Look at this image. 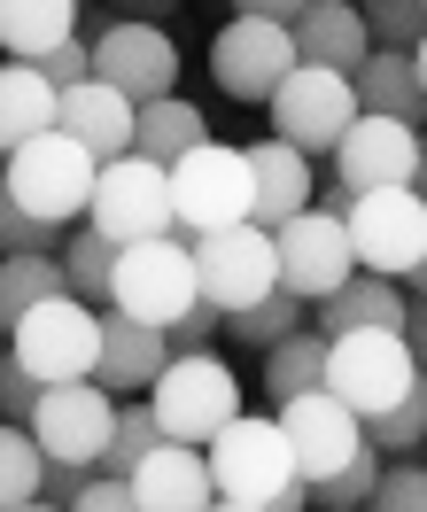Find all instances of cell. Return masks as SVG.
Segmentation results:
<instances>
[{"label": "cell", "mask_w": 427, "mask_h": 512, "mask_svg": "<svg viewBox=\"0 0 427 512\" xmlns=\"http://www.w3.org/2000/svg\"><path fill=\"white\" fill-rule=\"evenodd\" d=\"M327 357H334V334L319 319L303 326V334H288L280 350H264V373H257L264 404L280 412V404H296V396H311V388H327Z\"/></svg>", "instance_id": "26"}, {"label": "cell", "mask_w": 427, "mask_h": 512, "mask_svg": "<svg viewBox=\"0 0 427 512\" xmlns=\"http://www.w3.org/2000/svg\"><path fill=\"white\" fill-rule=\"evenodd\" d=\"M249 179H257V225H272V233L288 218H303V210H319V202H311V194H319V171H311V156L288 148L280 132L249 148Z\"/></svg>", "instance_id": "21"}, {"label": "cell", "mask_w": 427, "mask_h": 512, "mask_svg": "<svg viewBox=\"0 0 427 512\" xmlns=\"http://www.w3.org/2000/svg\"><path fill=\"white\" fill-rule=\"evenodd\" d=\"M101 187V156L78 148L70 132H39L32 148H8V202L16 210H39L55 225H86Z\"/></svg>", "instance_id": "2"}, {"label": "cell", "mask_w": 427, "mask_h": 512, "mask_svg": "<svg viewBox=\"0 0 427 512\" xmlns=\"http://www.w3.org/2000/svg\"><path fill=\"white\" fill-rule=\"evenodd\" d=\"M117 412H125V396L101 381H70V388H47L32 412V435L47 443L55 466H101L109 443H117Z\"/></svg>", "instance_id": "13"}, {"label": "cell", "mask_w": 427, "mask_h": 512, "mask_svg": "<svg viewBox=\"0 0 427 512\" xmlns=\"http://www.w3.org/2000/svg\"><path fill=\"white\" fill-rule=\"evenodd\" d=\"M210 474H218V497L233 505H272L288 481H296V443H288V427L280 412H241L210 443Z\"/></svg>", "instance_id": "10"}, {"label": "cell", "mask_w": 427, "mask_h": 512, "mask_svg": "<svg viewBox=\"0 0 427 512\" xmlns=\"http://www.w3.org/2000/svg\"><path fill=\"white\" fill-rule=\"evenodd\" d=\"M334 179H350L358 194H373V187H420V179H427L420 125H404V117H373V109H365L358 125H350V140L334 148Z\"/></svg>", "instance_id": "16"}, {"label": "cell", "mask_w": 427, "mask_h": 512, "mask_svg": "<svg viewBox=\"0 0 427 512\" xmlns=\"http://www.w3.org/2000/svg\"><path fill=\"white\" fill-rule=\"evenodd\" d=\"M63 272H70V295H86L94 311H109V295H117V241L101 225H70Z\"/></svg>", "instance_id": "29"}, {"label": "cell", "mask_w": 427, "mask_h": 512, "mask_svg": "<svg viewBox=\"0 0 427 512\" xmlns=\"http://www.w3.org/2000/svg\"><path fill=\"white\" fill-rule=\"evenodd\" d=\"M412 63H420V86H427V39H420V47H412Z\"/></svg>", "instance_id": "50"}, {"label": "cell", "mask_w": 427, "mask_h": 512, "mask_svg": "<svg viewBox=\"0 0 427 512\" xmlns=\"http://www.w3.org/2000/svg\"><path fill=\"white\" fill-rule=\"evenodd\" d=\"M280 427H288V443H296V474L303 481H334L365 450V419L350 412L334 388H311L296 404H280Z\"/></svg>", "instance_id": "17"}, {"label": "cell", "mask_w": 427, "mask_h": 512, "mask_svg": "<svg viewBox=\"0 0 427 512\" xmlns=\"http://www.w3.org/2000/svg\"><path fill=\"white\" fill-rule=\"evenodd\" d=\"M195 264H202V295L218 311H249L264 295H280V241L272 225H226V233H202L195 241Z\"/></svg>", "instance_id": "12"}, {"label": "cell", "mask_w": 427, "mask_h": 512, "mask_svg": "<svg viewBox=\"0 0 427 512\" xmlns=\"http://www.w3.org/2000/svg\"><path fill=\"white\" fill-rule=\"evenodd\" d=\"M381 474H389V466H381V443L365 435L358 458H350L334 481H319V505H327V512H358V505L373 512V497H381Z\"/></svg>", "instance_id": "34"}, {"label": "cell", "mask_w": 427, "mask_h": 512, "mask_svg": "<svg viewBox=\"0 0 427 512\" xmlns=\"http://www.w3.org/2000/svg\"><path fill=\"white\" fill-rule=\"evenodd\" d=\"M311 0H233V16H264V24H296Z\"/></svg>", "instance_id": "45"}, {"label": "cell", "mask_w": 427, "mask_h": 512, "mask_svg": "<svg viewBox=\"0 0 427 512\" xmlns=\"http://www.w3.org/2000/svg\"><path fill=\"white\" fill-rule=\"evenodd\" d=\"M171 326H148V319H125V311H109V334H101V388H117V396H148V388L171 373Z\"/></svg>", "instance_id": "19"}, {"label": "cell", "mask_w": 427, "mask_h": 512, "mask_svg": "<svg viewBox=\"0 0 427 512\" xmlns=\"http://www.w3.org/2000/svg\"><path fill=\"white\" fill-rule=\"evenodd\" d=\"M420 187H427V179H420Z\"/></svg>", "instance_id": "51"}, {"label": "cell", "mask_w": 427, "mask_h": 512, "mask_svg": "<svg viewBox=\"0 0 427 512\" xmlns=\"http://www.w3.org/2000/svg\"><path fill=\"white\" fill-rule=\"evenodd\" d=\"M39 70H47L63 94H70V86H86V78H94V39H70V47H55V55H47Z\"/></svg>", "instance_id": "41"}, {"label": "cell", "mask_w": 427, "mask_h": 512, "mask_svg": "<svg viewBox=\"0 0 427 512\" xmlns=\"http://www.w3.org/2000/svg\"><path fill=\"white\" fill-rule=\"evenodd\" d=\"M296 47H303V63H327V70L358 78L365 55H373V24H365L358 0H311L296 16Z\"/></svg>", "instance_id": "22"}, {"label": "cell", "mask_w": 427, "mask_h": 512, "mask_svg": "<svg viewBox=\"0 0 427 512\" xmlns=\"http://www.w3.org/2000/svg\"><path fill=\"white\" fill-rule=\"evenodd\" d=\"M86 225H101L117 249H132V241H164V233H179V194H171V163L156 156H117L101 163V187H94V210H86Z\"/></svg>", "instance_id": "6"}, {"label": "cell", "mask_w": 427, "mask_h": 512, "mask_svg": "<svg viewBox=\"0 0 427 512\" xmlns=\"http://www.w3.org/2000/svg\"><path fill=\"white\" fill-rule=\"evenodd\" d=\"M358 512H365V505H358Z\"/></svg>", "instance_id": "52"}, {"label": "cell", "mask_w": 427, "mask_h": 512, "mask_svg": "<svg viewBox=\"0 0 427 512\" xmlns=\"http://www.w3.org/2000/svg\"><path fill=\"white\" fill-rule=\"evenodd\" d=\"M358 101L373 117H404V125H427V86H420V63L396 55V47H373L358 70Z\"/></svg>", "instance_id": "27"}, {"label": "cell", "mask_w": 427, "mask_h": 512, "mask_svg": "<svg viewBox=\"0 0 427 512\" xmlns=\"http://www.w3.org/2000/svg\"><path fill=\"white\" fill-rule=\"evenodd\" d=\"M132 489H140V512H210L218 505V474H210L202 443H164L132 474Z\"/></svg>", "instance_id": "20"}, {"label": "cell", "mask_w": 427, "mask_h": 512, "mask_svg": "<svg viewBox=\"0 0 427 512\" xmlns=\"http://www.w3.org/2000/svg\"><path fill=\"white\" fill-rule=\"evenodd\" d=\"M365 24H373V47H396V55H412L427 39V0H358Z\"/></svg>", "instance_id": "36"}, {"label": "cell", "mask_w": 427, "mask_h": 512, "mask_svg": "<svg viewBox=\"0 0 427 512\" xmlns=\"http://www.w3.org/2000/svg\"><path fill=\"white\" fill-rule=\"evenodd\" d=\"M195 303H202V264H195V241H187V233L117 249V295H109V311L148 319V326H179Z\"/></svg>", "instance_id": "3"}, {"label": "cell", "mask_w": 427, "mask_h": 512, "mask_svg": "<svg viewBox=\"0 0 427 512\" xmlns=\"http://www.w3.org/2000/svg\"><path fill=\"white\" fill-rule=\"evenodd\" d=\"M404 288H412V295H427V256H420V272H412V280H404Z\"/></svg>", "instance_id": "48"}, {"label": "cell", "mask_w": 427, "mask_h": 512, "mask_svg": "<svg viewBox=\"0 0 427 512\" xmlns=\"http://www.w3.org/2000/svg\"><path fill=\"white\" fill-rule=\"evenodd\" d=\"M47 466H55L47 443H39L32 427L8 419V427H0V505H39V497H47Z\"/></svg>", "instance_id": "32"}, {"label": "cell", "mask_w": 427, "mask_h": 512, "mask_svg": "<svg viewBox=\"0 0 427 512\" xmlns=\"http://www.w3.org/2000/svg\"><path fill=\"white\" fill-rule=\"evenodd\" d=\"M109 16H132V24H164V16H179L187 0H101Z\"/></svg>", "instance_id": "44"}, {"label": "cell", "mask_w": 427, "mask_h": 512, "mask_svg": "<svg viewBox=\"0 0 427 512\" xmlns=\"http://www.w3.org/2000/svg\"><path fill=\"white\" fill-rule=\"evenodd\" d=\"M148 404H156V419H164L171 443H202V450H210L233 419H241V373H233L218 350L171 357V373L148 388Z\"/></svg>", "instance_id": "5"}, {"label": "cell", "mask_w": 427, "mask_h": 512, "mask_svg": "<svg viewBox=\"0 0 427 512\" xmlns=\"http://www.w3.org/2000/svg\"><path fill=\"white\" fill-rule=\"evenodd\" d=\"M101 466H47V505H78L86 489H94Z\"/></svg>", "instance_id": "43"}, {"label": "cell", "mask_w": 427, "mask_h": 512, "mask_svg": "<svg viewBox=\"0 0 427 512\" xmlns=\"http://www.w3.org/2000/svg\"><path fill=\"white\" fill-rule=\"evenodd\" d=\"M171 194H179V233H226V225L257 218V179H249V148L226 140H202L187 163H171Z\"/></svg>", "instance_id": "7"}, {"label": "cell", "mask_w": 427, "mask_h": 512, "mask_svg": "<svg viewBox=\"0 0 427 512\" xmlns=\"http://www.w3.org/2000/svg\"><path fill=\"white\" fill-rule=\"evenodd\" d=\"M39 132H63V86L39 63L0 70V148H32Z\"/></svg>", "instance_id": "23"}, {"label": "cell", "mask_w": 427, "mask_h": 512, "mask_svg": "<svg viewBox=\"0 0 427 512\" xmlns=\"http://www.w3.org/2000/svg\"><path fill=\"white\" fill-rule=\"evenodd\" d=\"M218 334H226V311H218V303L202 295L195 311H187V319L171 326V350H179V357H202V350H210V342H218Z\"/></svg>", "instance_id": "40"}, {"label": "cell", "mask_w": 427, "mask_h": 512, "mask_svg": "<svg viewBox=\"0 0 427 512\" xmlns=\"http://www.w3.org/2000/svg\"><path fill=\"white\" fill-rule=\"evenodd\" d=\"M373 512H427V458H389Z\"/></svg>", "instance_id": "38"}, {"label": "cell", "mask_w": 427, "mask_h": 512, "mask_svg": "<svg viewBox=\"0 0 427 512\" xmlns=\"http://www.w3.org/2000/svg\"><path fill=\"white\" fill-rule=\"evenodd\" d=\"M63 241H70V225L0 202V249H8V256H63Z\"/></svg>", "instance_id": "37"}, {"label": "cell", "mask_w": 427, "mask_h": 512, "mask_svg": "<svg viewBox=\"0 0 427 512\" xmlns=\"http://www.w3.org/2000/svg\"><path fill=\"white\" fill-rule=\"evenodd\" d=\"M164 443H171V435H164V419H156V404H148V396H125V412H117V443H109V458H101V474L132 481Z\"/></svg>", "instance_id": "33"}, {"label": "cell", "mask_w": 427, "mask_h": 512, "mask_svg": "<svg viewBox=\"0 0 427 512\" xmlns=\"http://www.w3.org/2000/svg\"><path fill=\"white\" fill-rule=\"evenodd\" d=\"M55 295H70V272L63 256H8L0 264V319H32L39 303H55Z\"/></svg>", "instance_id": "30"}, {"label": "cell", "mask_w": 427, "mask_h": 512, "mask_svg": "<svg viewBox=\"0 0 427 512\" xmlns=\"http://www.w3.org/2000/svg\"><path fill=\"white\" fill-rule=\"evenodd\" d=\"M303 326H311V303H303V295H264V303H249V311H226V342H241V350H280V342H288V334H303Z\"/></svg>", "instance_id": "31"}, {"label": "cell", "mask_w": 427, "mask_h": 512, "mask_svg": "<svg viewBox=\"0 0 427 512\" xmlns=\"http://www.w3.org/2000/svg\"><path fill=\"white\" fill-rule=\"evenodd\" d=\"M86 24V0H0V47L8 63H47Z\"/></svg>", "instance_id": "24"}, {"label": "cell", "mask_w": 427, "mask_h": 512, "mask_svg": "<svg viewBox=\"0 0 427 512\" xmlns=\"http://www.w3.org/2000/svg\"><path fill=\"white\" fill-rule=\"evenodd\" d=\"M303 70V47H296V24H264V16H233L226 32L210 39V78L226 101H249V109H272V94Z\"/></svg>", "instance_id": "9"}, {"label": "cell", "mask_w": 427, "mask_h": 512, "mask_svg": "<svg viewBox=\"0 0 427 512\" xmlns=\"http://www.w3.org/2000/svg\"><path fill=\"white\" fill-rule=\"evenodd\" d=\"M101 334H109V311H94L86 295H55V303H39L32 319L8 326V357L32 365L47 388H70V381L101 373Z\"/></svg>", "instance_id": "1"}, {"label": "cell", "mask_w": 427, "mask_h": 512, "mask_svg": "<svg viewBox=\"0 0 427 512\" xmlns=\"http://www.w3.org/2000/svg\"><path fill=\"white\" fill-rule=\"evenodd\" d=\"M94 78H109V86L132 94L140 109H148V101H171L179 94V39H171L164 24L117 16V24L94 39Z\"/></svg>", "instance_id": "15"}, {"label": "cell", "mask_w": 427, "mask_h": 512, "mask_svg": "<svg viewBox=\"0 0 427 512\" xmlns=\"http://www.w3.org/2000/svg\"><path fill=\"white\" fill-rule=\"evenodd\" d=\"M210 512H272V505H233V497H218Z\"/></svg>", "instance_id": "47"}, {"label": "cell", "mask_w": 427, "mask_h": 512, "mask_svg": "<svg viewBox=\"0 0 427 512\" xmlns=\"http://www.w3.org/2000/svg\"><path fill=\"white\" fill-rule=\"evenodd\" d=\"M350 241H358L365 272L412 280L420 256H427V187H373V194H358V210H350Z\"/></svg>", "instance_id": "14"}, {"label": "cell", "mask_w": 427, "mask_h": 512, "mask_svg": "<svg viewBox=\"0 0 427 512\" xmlns=\"http://www.w3.org/2000/svg\"><path fill=\"white\" fill-rule=\"evenodd\" d=\"M63 132L78 148H94L101 163H117L140 148V101L117 94L109 78H86V86H70L63 94Z\"/></svg>", "instance_id": "18"}, {"label": "cell", "mask_w": 427, "mask_h": 512, "mask_svg": "<svg viewBox=\"0 0 427 512\" xmlns=\"http://www.w3.org/2000/svg\"><path fill=\"white\" fill-rule=\"evenodd\" d=\"M365 435L381 443V458H420V450H427V381L412 388L396 412H381L373 427H365Z\"/></svg>", "instance_id": "35"}, {"label": "cell", "mask_w": 427, "mask_h": 512, "mask_svg": "<svg viewBox=\"0 0 427 512\" xmlns=\"http://www.w3.org/2000/svg\"><path fill=\"white\" fill-rule=\"evenodd\" d=\"M8 512H70V505H47V497H39V505H8Z\"/></svg>", "instance_id": "49"}, {"label": "cell", "mask_w": 427, "mask_h": 512, "mask_svg": "<svg viewBox=\"0 0 427 512\" xmlns=\"http://www.w3.org/2000/svg\"><path fill=\"white\" fill-rule=\"evenodd\" d=\"M272 241H280V288L303 295V303H327L334 288H350L365 272L358 241H350V218H334V210H303Z\"/></svg>", "instance_id": "11"}, {"label": "cell", "mask_w": 427, "mask_h": 512, "mask_svg": "<svg viewBox=\"0 0 427 512\" xmlns=\"http://www.w3.org/2000/svg\"><path fill=\"white\" fill-rule=\"evenodd\" d=\"M404 342H412V357H420V373H427V295H412V319H404Z\"/></svg>", "instance_id": "46"}, {"label": "cell", "mask_w": 427, "mask_h": 512, "mask_svg": "<svg viewBox=\"0 0 427 512\" xmlns=\"http://www.w3.org/2000/svg\"><path fill=\"white\" fill-rule=\"evenodd\" d=\"M311 319L327 326V334H365V326H396V334H404L412 303H404V280H389V272H358L350 288H334L327 303H311Z\"/></svg>", "instance_id": "25"}, {"label": "cell", "mask_w": 427, "mask_h": 512, "mask_svg": "<svg viewBox=\"0 0 427 512\" xmlns=\"http://www.w3.org/2000/svg\"><path fill=\"white\" fill-rule=\"evenodd\" d=\"M70 512H140V489H132V481H117V474H94V489H86Z\"/></svg>", "instance_id": "42"}, {"label": "cell", "mask_w": 427, "mask_h": 512, "mask_svg": "<svg viewBox=\"0 0 427 512\" xmlns=\"http://www.w3.org/2000/svg\"><path fill=\"white\" fill-rule=\"evenodd\" d=\"M420 357L396 326H365V334H334V357H327V388L350 404V412L373 427L381 412H396L412 388H420Z\"/></svg>", "instance_id": "4"}, {"label": "cell", "mask_w": 427, "mask_h": 512, "mask_svg": "<svg viewBox=\"0 0 427 512\" xmlns=\"http://www.w3.org/2000/svg\"><path fill=\"white\" fill-rule=\"evenodd\" d=\"M202 140H210V117H202L195 101H148V109H140V156H156V163H187L202 148Z\"/></svg>", "instance_id": "28"}, {"label": "cell", "mask_w": 427, "mask_h": 512, "mask_svg": "<svg viewBox=\"0 0 427 512\" xmlns=\"http://www.w3.org/2000/svg\"><path fill=\"white\" fill-rule=\"evenodd\" d=\"M365 117L358 101V78L350 70H327V63H303L280 94H272V132L288 140V148H303V156H327L350 140V125Z\"/></svg>", "instance_id": "8"}, {"label": "cell", "mask_w": 427, "mask_h": 512, "mask_svg": "<svg viewBox=\"0 0 427 512\" xmlns=\"http://www.w3.org/2000/svg\"><path fill=\"white\" fill-rule=\"evenodd\" d=\"M39 396H47V381H39L32 365H0V419H16V427H32V412H39Z\"/></svg>", "instance_id": "39"}]
</instances>
